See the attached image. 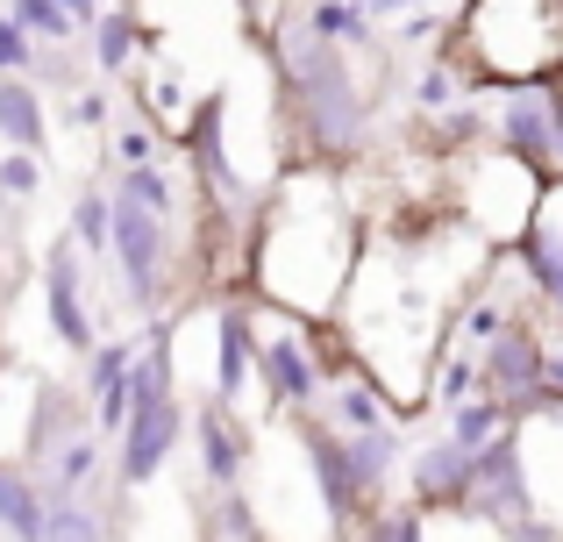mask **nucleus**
Wrapping results in <instances>:
<instances>
[{"label":"nucleus","instance_id":"obj_1","mask_svg":"<svg viewBox=\"0 0 563 542\" xmlns=\"http://www.w3.org/2000/svg\"><path fill=\"white\" fill-rule=\"evenodd\" d=\"M364 257V229L329 165H292L250 222V292L292 321H335Z\"/></svg>","mask_w":563,"mask_h":542},{"label":"nucleus","instance_id":"obj_2","mask_svg":"<svg viewBox=\"0 0 563 542\" xmlns=\"http://www.w3.org/2000/svg\"><path fill=\"white\" fill-rule=\"evenodd\" d=\"M272 65H278L286 136L300 165H343V157H357L372 143V100H364L343 43H321L292 22L272 36Z\"/></svg>","mask_w":563,"mask_h":542},{"label":"nucleus","instance_id":"obj_3","mask_svg":"<svg viewBox=\"0 0 563 542\" xmlns=\"http://www.w3.org/2000/svg\"><path fill=\"white\" fill-rule=\"evenodd\" d=\"M464 65L499 86L556 79L563 71V0H471Z\"/></svg>","mask_w":563,"mask_h":542},{"label":"nucleus","instance_id":"obj_4","mask_svg":"<svg viewBox=\"0 0 563 542\" xmlns=\"http://www.w3.org/2000/svg\"><path fill=\"white\" fill-rule=\"evenodd\" d=\"M108 257H114V278H122V300L157 321V307L172 300V278H179V222H165V214H151V208L114 193Z\"/></svg>","mask_w":563,"mask_h":542},{"label":"nucleus","instance_id":"obj_5","mask_svg":"<svg viewBox=\"0 0 563 542\" xmlns=\"http://www.w3.org/2000/svg\"><path fill=\"white\" fill-rule=\"evenodd\" d=\"M257 386L272 414H321V392H329L314 350H307V329L278 307H272V329H257Z\"/></svg>","mask_w":563,"mask_h":542},{"label":"nucleus","instance_id":"obj_6","mask_svg":"<svg viewBox=\"0 0 563 542\" xmlns=\"http://www.w3.org/2000/svg\"><path fill=\"white\" fill-rule=\"evenodd\" d=\"M478 364H485V392H493V400L507 407L514 421L536 414V407H556V400H550V378H542V364H550V343H542L536 314H514L507 329H499V343L478 350Z\"/></svg>","mask_w":563,"mask_h":542},{"label":"nucleus","instance_id":"obj_7","mask_svg":"<svg viewBox=\"0 0 563 542\" xmlns=\"http://www.w3.org/2000/svg\"><path fill=\"white\" fill-rule=\"evenodd\" d=\"M464 515H485L493 529H507V535L536 529V486H528L521 429H499L493 443L478 450V478H471V507H464Z\"/></svg>","mask_w":563,"mask_h":542},{"label":"nucleus","instance_id":"obj_8","mask_svg":"<svg viewBox=\"0 0 563 542\" xmlns=\"http://www.w3.org/2000/svg\"><path fill=\"white\" fill-rule=\"evenodd\" d=\"M493 114V151L521 157L536 179H556V122H550V79H528V86H499L485 100Z\"/></svg>","mask_w":563,"mask_h":542},{"label":"nucleus","instance_id":"obj_9","mask_svg":"<svg viewBox=\"0 0 563 542\" xmlns=\"http://www.w3.org/2000/svg\"><path fill=\"white\" fill-rule=\"evenodd\" d=\"M300 457H307V472H314V500H321V515H329V535L357 529V521L372 515V500H364L357 464H350V435H335L321 414H300Z\"/></svg>","mask_w":563,"mask_h":542},{"label":"nucleus","instance_id":"obj_10","mask_svg":"<svg viewBox=\"0 0 563 542\" xmlns=\"http://www.w3.org/2000/svg\"><path fill=\"white\" fill-rule=\"evenodd\" d=\"M43 314H51V335L71 357H86V350L100 343L93 307H86V251L71 236H57L51 251H43Z\"/></svg>","mask_w":563,"mask_h":542},{"label":"nucleus","instance_id":"obj_11","mask_svg":"<svg viewBox=\"0 0 563 542\" xmlns=\"http://www.w3.org/2000/svg\"><path fill=\"white\" fill-rule=\"evenodd\" d=\"M250 378H257V300L221 292L214 300V372H207V392H214L221 407H243Z\"/></svg>","mask_w":563,"mask_h":542},{"label":"nucleus","instance_id":"obj_12","mask_svg":"<svg viewBox=\"0 0 563 542\" xmlns=\"http://www.w3.org/2000/svg\"><path fill=\"white\" fill-rule=\"evenodd\" d=\"M471 478H478V450L456 443L450 429L407 457V486H413V507H421V515H464Z\"/></svg>","mask_w":563,"mask_h":542},{"label":"nucleus","instance_id":"obj_13","mask_svg":"<svg viewBox=\"0 0 563 542\" xmlns=\"http://www.w3.org/2000/svg\"><path fill=\"white\" fill-rule=\"evenodd\" d=\"M514 265L528 272V292L542 300V314H556V335H563V186H542L536 214L514 243Z\"/></svg>","mask_w":563,"mask_h":542},{"label":"nucleus","instance_id":"obj_14","mask_svg":"<svg viewBox=\"0 0 563 542\" xmlns=\"http://www.w3.org/2000/svg\"><path fill=\"white\" fill-rule=\"evenodd\" d=\"M192 450H200V478H207L214 493H243L257 443H250V429L235 421V407H221L214 392H207L200 414H192Z\"/></svg>","mask_w":563,"mask_h":542},{"label":"nucleus","instance_id":"obj_15","mask_svg":"<svg viewBox=\"0 0 563 542\" xmlns=\"http://www.w3.org/2000/svg\"><path fill=\"white\" fill-rule=\"evenodd\" d=\"M136 350H143V335H100L93 350H86V407H93V429L108 435H122L129 429V372H136Z\"/></svg>","mask_w":563,"mask_h":542},{"label":"nucleus","instance_id":"obj_16","mask_svg":"<svg viewBox=\"0 0 563 542\" xmlns=\"http://www.w3.org/2000/svg\"><path fill=\"white\" fill-rule=\"evenodd\" d=\"M29 472L43 478V493L51 500H86V486H93L100 472H108V435L86 421V429H71V435H57L51 450H43Z\"/></svg>","mask_w":563,"mask_h":542},{"label":"nucleus","instance_id":"obj_17","mask_svg":"<svg viewBox=\"0 0 563 542\" xmlns=\"http://www.w3.org/2000/svg\"><path fill=\"white\" fill-rule=\"evenodd\" d=\"M407 414V407L393 400V392L378 386L372 372H343V378H329V392H321V421H329L335 435H364V429H393V421Z\"/></svg>","mask_w":563,"mask_h":542},{"label":"nucleus","instance_id":"obj_18","mask_svg":"<svg viewBox=\"0 0 563 542\" xmlns=\"http://www.w3.org/2000/svg\"><path fill=\"white\" fill-rule=\"evenodd\" d=\"M51 521V493L22 457H0V542H43Z\"/></svg>","mask_w":563,"mask_h":542},{"label":"nucleus","instance_id":"obj_19","mask_svg":"<svg viewBox=\"0 0 563 542\" xmlns=\"http://www.w3.org/2000/svg\"><path fill=\"white\" fill-rule=\"evenodd\" d=\"M51 143V100L36 79H0V151H36Z\"/></svg>","mask_w":563,"mask_h":542},{"label":"nucleus","instance_id":"obj_20","mask_svg":"<svg viewBox=\"0 0 563 542\" xmlns=\"http://www.w3.org/2000/svg\"><path fill=\"white\" fill-rule=\"evenodd\" d=\"M464 100H478V71L464 65V51H435L421 65V79H413V114L435 122V114L464 108Z\"/></svg>","mask_w":563,"mask_h":542},{"label":"nucleus","instance_id":"obj_21","mask_svg":"<svg viewBox=\"0 0 563 542\" xmlns=\"http://www.w3.org/2000/svg\"><path fill=\"white\" fill-rule=\"evenodd\" d=\"M407 435H399V421L393 429H364V435H350V464H357V486H364V500H385V493H393V478L407 472Z\"/></svg>","mask_w":563,"mask_h":542},{"label":"nucleus","instance_id":"obj_22","mask_svg":"<svg viewBox=\"0 0 563 542\" xmlns=\"http://www.w3.org/2000/svg\"><path fill=\"white\" fill-rule=\"evenodd\" d=\"M485 392V364H478V350H442L435 357V372H428V407H442V414H450V407H464V400H478Z\"/></svg>","mask_w":563,"mask_h":542},{"label":"nucleus","instance_id":"obj_23","mask_svg":"<svg viewBox=\"0 0 563 542\" xmlns=\"http://www.w3.org/2000/svg\"><path fill=\"white\" fill-rule=\"evenodd\" d=\"M300 29L321 36V43H343V51H364V43H372V14H364L357 0H307Z\"/></svg>","mask_w":563,"mask_h":542},{"label":"nucleus","instance_id":"obj_24","mask_svg":"<svg viewBox=\"0 0 563 542\" xmlns=\"http://www.w3.org/2000/svg\"><path fill=\"white\" fill-rule=\"evenodd\" d=\"M114 193L136 200V208H151V214H165V222H179V208H186L172 165H129V172H114Z\"/></svg>","mask_w":563,"mask_h":542},{"label":"nucleus","instance_id":"obj_25","mask_svg":"<svg viewBox=\"0 0 563 542\" xmlns=\"http://www.w3.org/2000/svg\"><path fill=\"white\" fill-rule=\"evenodd\" d=\"M136 51H143V22H136L129 8H108V14L93 22V65L114 79V71L136 65Z\"/></svg>","mask_w":563,"mask_h":542},{"label":"nucleus","instance_id":"obj_26","mask_svg":"<svg viewBox=\"0 0 563 542\" xmlns=\"http://www.w3.org/2000/svg\"><path fill=\"white\" fill-rule=\"evenodd\" d=\"M65 236L79 243L86 257H108V243H114V193L86 186V193L71 200V222H65Z\"/></svg>","mask_w":563,"mask_h":542},{"label":"nucleus","instance_id":"obj_27","mask_svg":"<svg viewBox=\"0 0 563 542\" xmlns=\"http://www.w3.org/2000/svg\"><path fill=\"white\" fill-rule=\"evenodd\" d=\"M514 314H521V307H514L507 292H478V300H471L464 314H456V343H464V350H485V343H499V329H507Z\"/></svg>","mask_w":563,"mask_h":542},{"label":"nucleus","instance_id":"obj_28","mask_svg":"<svg viewBox=\"0 0 563 542\" xmlns=\"http://www.w3.org/2000/svg\"><path fill=\"white\" fill-rule=\"evenodd\" d=\"M357 542H428V515L413 500H399V507H372V515L357 521Z\"/></svg>","mask_w":563,"mask_h":542},{"label":"nucleus","instance_id":"obj_29","mask_svg":"<svg viewBox=\"0 0 563 542\" xmlns=\"http://www.w3.org/2000/svg\"><path fill=\"white\" fill-rule=\"evenodd\" d=\"M43 542H108V515L93 500H51Z\"/></svg>","mask_w":563,"mask_h":542},{"label":"nucleus","instance_id":"obj_30","mask_svg":"<svg viewBox=\"0 0 563 542\" xmlns=\"http://www.w3.org/2000/svg\"><path fill=\"white\" fill-rule=\"evenodd\" d=\"M499 429H514V414L493 400V392H478V400H464V407H450V435L456 443H471V450H485Z\"/></svg>","mask_w":563,"mask_h":542},{"label":"nucleus","instance_id":"obj_31","mask_svg":"<svg viewBox=\"0 0 563 542\" xmlns=\"http://www.w3.org/2000/svg\"><path fill=\"white\" fill-rule=\"evenodd\" d=\"M108 157H114V172H129V165H165V129H151L136 114V122L114 129V151Z\"/></svg>","mask_w":563,"mask_h":542},{"label":"nucleus","instance_id":"obj_32","mask_svg":"<svg viewBox=\"0 0 563 542\" xmlns=\"http://www.w3.org/2000/svg\"><path fill=\"white\" fill-rule=\"evenodd\" d=\"M8 14H14V22H22L36 43H71V29H79L65 8H57V0H14Z\"/></svg>","mask_w":563,"mask_h":542},{"label":"nucleus","instance_id":"obj_33","mask_svg":"<svg viewBox=\"0 0 563 542\" xmlns=\"http://www.w3.org/2000/svg\"><path fill=\"white\" fill-rule=\"evenodd\" d=\"M36 186H43V157L36 151H0V200H36Z\"/></svg>","mask_w":563,"mask_h":542},{"label":"nucleus","instance_id":"obj_34","mask_svg":"<svg viewBox=\"0 0 563 542\" xmlns=\"http://www.w3.org/2000/svg\"><path fill=\"white\" fill-rule=\"evenodd\" d=\"M36 51L43 43L29 36L14 14H0V79H29V65H36Z\"/></svg>","mask_w":563,"mask_h":542},{"label":"nucleus","instance_id":"obj_35","mask_svg":"<svg viewBox=\"0 0 563 542\" xmlns=\"http://www.w3.org/2000/svg\"><path fill=\"white\" fill-rule=\"evenodd\" d=\"M65 122L71 129H108L114 122V93L108 86H79V93L65 100Z\"/></svg>","mask_w":563,"mask_h":542},{"label":"nucleus","instance_id":"obj_36","mask_svg":"<svg viewBox=\"0 0 563 542\" xmlns=\"http://www.w3.org/2000/svg\"><path fill=\"white\" fill-rule=\"evenodd\" d=\"M29 79H36V86H71V57L57 51V43H43L36 65H29Z\"/></svg>","mask_w":563,"mask_h":542},{"label":"nucleus","instance_id":"obj_37","mask_svg":"<svg viewBox=\"0 0 563 542\" xmlns=\"http://www.w3.org/2000/svg\"><path fill=\"white\" fill-rule=\"evenodd\" d=\"M542 378H550V400L563 407V335L550 343V364H542Z\"/></svg>","mask_w":563,"mask_h":542},{"label":"nucleus","instance_id":"obj_38","mask_svg":"<svg viewBox=\"0 0 563 542\" xmlns=\"http://www.w3.org/2000/svg\"><path fill=\"white\" fill-rule=\"evenodd\" d=\"M57 8H65V14H71V22H79V29H93L100 14H108V8H100V0H57Z\"/></svg>","mask_w":563,"mask_h":542},{"label":"nucleus","instance_id":"obj_39","mask_svg":"<svg viewBox=\"0 0 563 542\" xmlns=\"http://www.w3.org/2000/svg\"><path fill=\"white\" fill-rule=\"evenodd\" d=\"M357 8H364V14H372V22H399V14H407V8H413V0H357Z\"/></svg>","mask_w":563,"mask_h":542}]
</instances>
